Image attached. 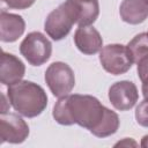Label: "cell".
<instances>
[{"label":"cell","mask_w":148,"mask_h":148,"mask_svg":"<svg viewBox=\"0 0 148 148\" xmlns=\"http://www.w3.org/2000/svg\"><path fill=\"white\" fill-rule=\"evenodd\" d=\"M141 90H142V95H143V97H145V98H148V80L142 81Z\"/></svg>","instance_id":"cell-19"},{"label":"cell","mask_w":148,"mask_h":148,"mask_svg":"<svg viewBox=\"0 0 148 148\" xmlns=\"http://www.w3.org/2000/svg\"><path fill=\"white\" fill-rule=\"evenodd\" d=\"M36 0H2L12 9H27L35 3Z\"/></svg>","instance_id":"cell-16"},{"label":"cell","mask_w":148,"mask_h":148,"mask_svg":"<svg viewBox=\"0 0 148 148\" xmlns=\"http://www.w3.org/2000/svg\"><path fill=\"white\" fill-rule=\"evenodd\" d=\"M141 147H148V135H145V136H142V139H141Z\"/></svg>","instance_id":"cell-20"},{"label":"cell","mask_w":148,"mask_h":148,"mask_svg":"<svg viewBox=\"0 0 148 148\" xmlns=\"http://www.w3.org/2000/svg\"><path fill=\"white\" fill-rule=\"evenodd\" d=\"M75 23V13L68 0H66L64 3L49 13L45 18L44 30L53 40H61L69 34Z\"/></svg>","instance_id":"cell-3"},{"label":"cell","mask_w":148,"mask_h":148,"mask_svg":"<svg viewBox=\"0 0 148 148\" xmlns=\"http://www.w3.org/2000/svg\"><path fill=\"white\" fill-rule=\"evenodd\" d=\"M99 62L112 75L125 74L134 64L127 45L123 44H108L103 46L99 51Z\"/></svg>","instance_id":"cell-5"},{"label":"cell","mask_w":148,"mask_h":148,"mask_svg":"<svg viewBox=\"0 0 148 148\" xmlns=\"http://www.w3.org/2000/svg\"><path fill=\"white\" fill-rule=\"evenodd\" d=\"M20 53L32 66L45 64L52 54V44L39 31L29 32L20 44Z\"/></svg>","instance_id":"cell-6"},{"label":"cell","mask_w":148,"mask_h":148,"mask_svg":"<svg viewBox=\"0 0 148 148\" xmlns=\"http://www.w3.org/2000/svg\"><path fill=\"white\" fill-rule=\"evenodd\" d=\"M25 30V22L21 15L2 10L0 14V39L3 43L16 42Z\"/></svg>","instance_id":"cell-11"},{"label":"cell","mask_w":148,"mask_h":148,"mask_svg":"<svg viewBox=\"0 0 148 148\" xmlns=\"http://www.w3.org/2000/svg\"><path fill=\"white\" fill-rule=\"evenodd\" d=\"M9 104L21 116L35 118L47 106V95L45 90L32 81H20L7 89Z\"/></svg>","instance_id":"cell-2"},{"label":"cell","mask_w":148,"mask_h":148,"mask_svg":"<svg viewBox=\"0 0 148 148\" xmlns=\"http://www.w3.org/2000/svg\"><path fill=\"white\" fill-rule=\"evenodd\" d=\"M136 123L142 127H148V98H145L135 109Z\"/></svg>","instance_id":"cell-15"},{"label":"cell","mask_w":148,"mask_h":148,"mask_svg":"<svg viewBox=\"0 0 148 148\" xmlns=\"http://www.w3.org/2000/svg\"><path fill=\"white\" fill-rule=\"evenodd\" d=\"M127 47L131 52L133 62L136 64L141 58L148 54V32H141L133 37L127 44Z\"/></svg>","instance_id":"cell-14"},{"label":"cell","mask_w":148,"mask_h":148,"mask_svg":"<svg viewBox=\"0 0 148 148\" xmlns=\"http://www.w3.org/2000/svg\"><path fill=\"white\" fill-rule=\"evenodd\" d=\"M136 71H138V76L142 81L148 80V54L143 58H141L136 62Z\"/></svg>","instance_id":"cell-17"},{"label":"cell","mask_w":148,"mask_h":148,"mask_svg":"<svg viewBox=\"0 0 148 148\" xmlns=\"http://www.w3.org/2000/svg\"><path fill=\"white\" fill-rule=\"evenodd\" d=\"M114 146H138V143L131 138H125L123 141L117 142Z\"/></svg>","instance_id":"cell-18"},{"label":"cell","mask_w":148,"mask_h":148,"mask_svg":"<svg viewBox=\"0 0 148 148\" xmlns=\"http://www.w3.org/2000/svg\"><path fill=\"white\" fill-rule=\"evenodd\" d=\"M29 126L16 113L1 112L0 114V139L1 143H22L29 136Z\"/></svg>","instance_id":"cell-7"},{"label":"cell","mask_w":148,"mask_h":148,"mask_svg":"<svg viewBox=\"0 0 148 148\" xmlns=\"http://www.w3.org/2000/svg\"><path fill=\"white\" fill-rule=\"evenodd\" d=\"M45 82L56 97L69 95L75 86V75L69 65L62 61L52 62L45 71Z\"/></svg>","instance_id":"cell-4"},{"label":"cell","mask_w":148,"mask_h":148,"mask_svg":"<svg viewBox=\"0 0 148 148\" xmlns=\"http://www.w3.org/2000/svg\"><path fill=\"white\" fill-rule=\"evenodd\" d=\"M121 20L128 24H140L148 17V0H123L119 7Z\"/></svg>","instance_id":"cell-12"},{"label":"cell","mask_w":148,"mask_h":148,"mask_svg":"<svg viewBox=\"0 0 148 148\" xmlns=\"http://www.w3.org/2000/svg\"><path fill=\"white\" fill-rule=\"evenodd\" d=\"M54 120L64 126L79 125L97 138H108L119 128V117L95 96L73 94L60 97L52 111Z\"/></svg>","instance_id":"cell-1"},{"label":"cell","mask_w":148,"mask_h":148,"mask_svg":"<svg viewBox=\"0 0 148 148\" xmlns=\"http://www.w3.org/2000/svg\"><path fill=\"white\" fill-rule=\"evenodd\" d=\"M74 43L80 52L83 54H95L101 51L103 46V38L98 30L94 27H79L74 34Z\"/></svg>","instance_id":"cell-10"},{"label":"cell","mask_w":148,"mask_h":148,"mask_svg":"<svg viewBox=\"0 0 148 148\" xmlns=\"http://www.w3.org/2000/svg\"><path fill=\"white\" fill-rule=\"evenodd\" d=\"M25 73V66L16 56L2 52L0 62V81L5 86H13L22 81Z\"/></svg>","instance_id":"cell-9"},{"label":"cell","mask_w":148,"mask_h":148,"mask_svg":"<svg viewBox=\"0 0 148 148\" xmlns=\"http://www.w3.org/2000/svg\"><path fill=\"white\" fill-rule=\"evenodd\" d=\"M109 99L114 109L127 111L132 109L139 99L138 88L132 81H118L109 88Z\"/></svg>","instance_id":"cell-8"},{"label":"cell","mask_w":148,"mask_h":148,"mask_svg":"<svg viewBox=\"0 0 148 148\" xmlns=\"http://www.w3.org/2000/svg\"><path fill=\"white\" fill-rule=\"evenodd\" d=\"M68 2L75 13L79 27L91 25L97 20L99 15L98 0H68Z\"/></svg>","instance_id":"cell-13"}]
</instances>
